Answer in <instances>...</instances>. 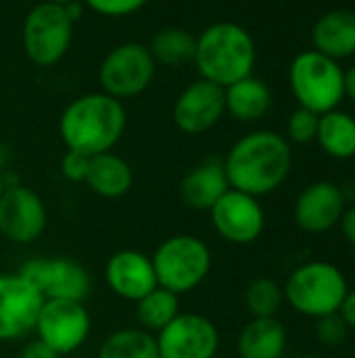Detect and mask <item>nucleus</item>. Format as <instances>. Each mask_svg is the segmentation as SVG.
Wrapping results in <instances>:
<instances>
[{
	"mask_svg": "<svg viewBox=\"0 0 355 358\" xmlns=\"http://www.w3.org/2000/svg\"><path fill=\"white\" fill-rule=\"evenodd\" d=\"M316 141L322 151L337 159H349L355 155V117L343 111H328L320 115Z\"/></svg>",
	"mask_w": 355,
	"mask_h": 358,
	"instance_id": "obj_24",
	"label": "nucleus"
},
{
	"mask_svg": "<svg viewBox=\"0 0 355 358\" xmlns=\"http://www.w3.org/2000/svg\"><path fill=\"white\" fill-rule=\"evenodd\" d=\"M226 94V111L239 122H257L262 120L272 105V92L259 78L247 76L228 88Z\"/></svg>",
	"mask_w": 355,
	"mask_h": 358,
	"instance_id": "obj_22",
	"label": "nucleus"
},
{
	"mask_svg": "<svg viewBox=\"0 0 355 358\" xmlns=\"http://www.w3.org/2000/svg\"><path fill=\"white\" fill-rule=\"evenodd\" d=\"M128 115L119 99L100 92H88L73 99L61 113L59 134L69 151L94 157L121 141Z\"/></svg>",
	"mask_w": 355,
	"mask_h": 358,
	"instance_id": "obj_2",
	"label": "nucleus"
},
{
	"mask_svg": "<svg viewBox=\"0 0 355 358\" xmlns=\"http://www.w3.org/2000/svg\"><path fill=\"white\" fill-rule=\"evenodd\" d=\"M73 19L67 6L40 2L25 15L21 42L27 59L40 67L56 65L69 50L73 38Z\"/></svg>",
	"mask_w": 355,
	"mask_h": 358,
	"instance_id": "obj_7",
	"label": "nucleus"
},
{
	"mask_svg": "<svg viewBox=\"0 0 355 358\" xmlns=\"http://www.w3.org/2000/svg\"><path fill=\"white\" fill-rule=\"evenodd\" d=\"M96 358H159L157 340L140 327L115 329L100 342Z\"/></svg>",
	"mask_w": 355,
	"mask_h": 358,
	"instance_id": "obj_25",
	"label": "nucleus"
},
{
	"mask_svg": "<svg viewBox=\"0 0 355 358\" xmlns=\"http://www.w3.org/2000/svg\"><path fill=\"white\" fill-rule=\"evenodd\" d=\"M19 358H61L56 352H52L44 342H40L38 338L25 342V346L21 348Z\"/></svg>",
	"mask_w": 355,
	"mask_h": 358,
	"instance_id": "obj_32",
	"label": "nucleus"
},
{
	"mask_svg": "<svg viewBox=\"0 0 355 358\" xmlns=\"http://www.w3.org/2000/svg\"><path fill=\"white\" fill-rule=\"evenodd\" d=\"M195 65L203 80L222 88L251 76L255 65V42L251 34L232 21H218L197 38Z\"/></svg>",
	"mask_w": 355,
	"mask_h": 358,
	"instance_id": "obj_3",
	"label": "nucleus"
},
{
	"mask_svg": "<svg viewBox=\"0 0 355 358\" xmlns=\"http://www.w3.org/2000/svg\"><path fill=\"white\" fill-rule=\"evenodd\" d=\"M213 231L232 245L255 243L266 229V212L257 197L228 189L209 210Z\"/></svg>",
	"mask_w": 355,
	"mask_h": 358,
	"instance_id": "obj_13",
	"label": "nucleus"
},
{
	"mask_svg": "<svg viewBox=\"0 0 355 358\" xmlns=\"http://www.w3.org/2000/svg\"><path fill=\"white\" fill-rule=\"evenodd\" d=\"M341 193H343V199L345 203H352L355 206V180H349L341 187Z\"/></svg>",
	"mask_w": 355,
	"mask_h": 358,
	"instance_id": "obj_36",
	"label": "nucleus"
},
{
	"mask_svg": "<svg viewBox=\"0 0 355 358\" xmlns=\"http://www.w3.org/2000/svg\"><path fill=\"white\" fill-rule=\"evenodd\" d=\"M46 2H52V4H61V6H67V4H71V2H75V0H46Z\"/></svg>",
	"mask_w": 355,
	"mask_h": 358,
	"instance_id": "obj_38",
	"label": "nucleus"
},
{
	"mask_svg": "<svg viewBox=\"0 0 355 358\" xmlns=\"http://www.w3.org/2000/svg\"><path fill=\"white\" fill-rule=\"evenodd\" d=\"M287 350V329L276 319H251L239 334L236 352L241 358H282Z\"/></svg>",
	"mask_w": 355,
	"mask_h": 358,
	"instance_id": "obj_21",
	"label": "nucleus"
},
{
	"mask_svg": "<svg viewBox=\"0 0 355 358\" xmlns=\"http://www.w3.org/2000/svg\"><path fill=\"white\" fill-rule=\"evenodd\" d=\"M134 304H136L138 327L153 336H157L163 327H167L180 315V296L159 285Z\"/></svg>",
	"mask_w": 355,
	"mask_h": 358,
	"instance_id": "obj_26",
	"label": "nucleus"
},
{
	"mask_svg": "<svg viewBox=\"0 0 355 358\" xmlns=\"http://www.w3.org/2000/svg\"><path fill=\"white\" fill-rule=\"evenodd\" d=\"M293 166V151L287 138L272 130H257L239 138L224 157L230 189L253 197L274 193Z\"/></svg>",
	"mask_w": 355,
	"mask_h": 358,
	"instance_id": "obj_1",
	"label": "nucleus"
},
{
	"mask_svg": "<svg viewBox=\"0 0 355 358\" xmlns=\"http://www.w3.org/2000/svg\"><path fill=\"white\" fill-rule=\"evenodd\" d=\"M151 262L159 287L176 296H186L209 277L211 250L201 237L180 233L163 239L153 252Z\"/></svg>",
	"mask_w": 355,
	"mask_h": 358,
	"instance_id": "obj_4",
	"label": "nucleus"
},
{
	"mask_svg": "<svg viewBox=\"0 0 355 358\" xmlns=\"http://www.w3.org/2000/svg\"><path fill=\"white\" fill-rule=\"evenodd\" d=\"M155 340L159 358H216L220 350L216 323L199 313H180Z\"/></svg>",
	"mask_w": 355,
	"mask_h": 358,
	"instance_id": "obj_14",
	"label": "nucleus"
},
{
	"mask_svg": "<svg viewBox=\"0 0 355 358\" xmlns=\"http://www.w3.org/2000/svg\"><path fill=\"white\" fill-rule=\"evenodd\" d=\"M316 321H318V323H316V336H318V340H320L324 346L335 348V346H339L341 342H345V338H347V334H349V327H347V323L343 321V317H341L339 313L320 317V319H316Z\"/></svg>",
	"mask_w": 355,
	"mask_h": 358,
	"instance_id": "obj_29",
	"label": "nucleus"
},
{
	"mask_svg": "<svg viewBox=\"0 0 355 358\" xmlns=\"http://www.w3.org/2000/svg\"><path fill=\"white\" fill-rule=\"evenodd\" d=\"M230 189L224 159L207 157L190 168L180 180V199L195 212H209L213 203Z\"/></svg>",
	"mask_w": 355,
	"mask_h": 358,
	"instance_id": "obj_18",
	"label": "nucleus"
},
{
	"mask_svg": "<svg viewBox=\"0 0 355 358\" xmlns=\"http://www.w3.org/2000/svg\"><path fill=\"white\" fill-rule=\"evenodd\" d=\"M42 304V294L19 271L0 273V344L29 338Z\"/></svg>",
	"mask_w": 355,
	"mask_h": 358,
	"instance_id": "obj_12",
	"label": "nucleus"
},
{
	"mask_svg": "<svg viewBox=\"0 0 355 358\" xmlns=\"http://www.w3.org/2000/svg\"><path fill=\"white\" fill-rule=\"evenodd\" d=\"M345 208L347 203L343 199L341 187H337L335 182L320 180L299 193L293 216L301 231L320 235L341 222Z\"/></svg>",
	"mask_w": 355,
	"mask_h": 358,
	"instance_id": "obj_17",
	"label": "nucleus"
},
{
	"mask_svg": "<svg viewBox=\"0 0 355 358\" xmlns=\"http://www.w3.org/2000/svg\"><path fill=\"white\" fill-rule=\"evenodd\" d=\"M84 2L103 17H126L140 10L149 0H84Z\"/></svg>",
	"mask_w": 355,
	"mask_h": 358,
	"instance_id": "obj_30",
	"label": "nucleus"
},
{
	"mask_svg": "<svg viewBox=\"0 0 355 358\" xmlns=\"http://www.w3.org/2000/svg\"><path fill=\"white\" fill-rule=\"evenodd\" d=\"M297 358H324V357H316V355H308V357H297Z\"/></svg>",
	"mask_w": 355,
	"mask_h": 358,
	"instance_id": "obj_39",
	"label": "nucleus"
},
{
	"mask_svg": "<svg viewBox=\"0 0 355 358\" xmlns=\"http://www.w3.org/2000/svg\"><path fill=\"white\" fill-rule=\"evenodd\" d=\"M318 124H320V115L310 111V109H295L287 122V136L291 143L295 145H308L312 141H316L318 134Z\"/></svg>",
	"mask_w": 355,
	"mask_h": 358,
	"instance_id": "obj_28",
	"label": "nucleus"
},
{
	"mask_svg": "<svg viewBox=\"0 0 355 358\" xmlns=\"http://www.w3.org/2000/svg\"><path fill=\"white\" fill-rule=\"evenodd\" d=\"M339 315L343 317V321L347 323L349 329H355V289H349L341 308H339Z\"/></svg>",
	"mask_w": 355,
	"mask_h": 358,
	"instance_id": "obj_34",
	"label": "nucleus"
},
{
	"mask_svg": "<svg viewBox=\"0 0 355 358\" xmlns=\"http://www.w3.org/2000/svg\"><path fill=\"white\" fill-rule=\"evenodd\" d=\"M157 71V63L149 46L140 42H123L107 52L98 67L103 92L113 99H132L142 94Z\"/></svg>",
	"mask_w": 355,
	"mask_h": 358,
	"instance_id": "obj_8",
	"label": "nucleus"
},
{
	"mask_svg": "<svg viewBox=\"0 0 355 358\" xmlns=\"http://www.w3.org/2000/svg\"><path fill=\"white\" fill-rule=\"evenodd\" d=\"M105 281L113 296L126 302H138L157 287L151 256L138 250H119L105 264Z\"/></svg>",
	"mask_w": 355,
	"mask_h": 358,
	"instance_id": "obj_16",
	"label": "nucleus"
},
{
	"mask_svg": "<svg viewBox=\"0 0 355 358\" xmlns=\"http://www.w3.org/2000/svg\"><path fill=\"white\" fill-rule=\"evenodd\" d=\"M339 227H341V231H343L345 239H347V241H349V243L355 248V206L345 208V212H343V216H341Z\"/></svg>",
	"mask_w": 355,
	"mask_h": 358,
	"instance_id": "obj_33",
	"label": "nucleus"
},
{
	"mask_svg": "<svg viewBox=\"0 0 355 358\" xmlns=\"http://www.w3.org/2000/svg\"><path fill=\"white\" fill-rule=\"evenodd\" d=\"M149 50L157 65L184 67L188 63H195L197 38L182 27H163L151 38Z\"/></svg>",
	"mask_w": 355,
	"mask_h": 358,
	"instance_id": "obj_23",
	"label": "nucleus"
},
{
	"mask_svg": "<svg viewBox=\"0 0 355 358\" xmlns=\"http://www.w3.org/2000/svg\"><path fill=\"white\" fill-rule=\"evenodd\" d=\"M44 300H73L84 302L92 292V277L80 262L54 256V258H31L19 271Z\"/></svg>",
	"mask_w": 355,
	"mask_h": 358,
	"instance_id": "obj_10",
	"label": "nucleus"
},
{
	"mask_svg": "<svg viewBox=\"0 0 355 358\" xmlns=\"http://www.w3.org/2000/svg\"><path fill=\"white\" fill-rule=\"evenodd\" d=\"M88 166H90V157H86L77 151L67 149L65 155L61 157V174L69 182H86Z\"/></svg>",
	"mask_w": 355,
	"mask_h": 358,
	"instance_id": "obj_31",
	"label": "nucleus"
},
{
	"mask_svg": "<svg viewBox=\"0 0 355 358\" xmlns=\"http://www.w3.org/2000/svg\"><path fill=\"white\" fill-rule=\"evenodd\" d=\"M86 185L103 199H119L130 193L134 185V170L121 155L107 151L90 157Z\"/></svg>",
	"mask_w": 355,
	"mask_h": 358,
	"instance_id": "obj_19",
	"label": "nucleus"
},
{
	"mask_svg": "<svg viewBox=\"0 0 355 358\" xmlns=\"http://www.w3.org/2000/svg\"><path fill=\"white\" fill-rule=\"evenodd\" d=\"M289 82L299 107L318 115L337 109L345 96V71L335 59L318 50H305L293 59Z\"/></svg>",
	"mask_w": 355,
	"mask_h": 358,
	"instance_id": "obj_6",
	"label": "nucleus"
},
{
	"mask_svg": "<svg viewBox=\"0 0 355 358\" xmlns=\"http://www.w3.org/2000/svg\"><path fill=\"white\" fill-rule=\"evenodd\" d=\"M345 94L355 103V65L345 73Z\"/></svg>",
	"mask_w": 355,
	"mask_h": 358,
	"instance_id": "obj_35",
	"label": "nucleus"
},
{
	"mask_svg": "<svg viewBox=\"0 0 355 358\" xmlns=\"http://www.w3.org/2000/svg\"><path fill=\"white\" fill-rule=\"evenodd\" d=\"M4 189H6V176H4V172L0 170V195L4 193Z\"/></svg>",
	"mask_w": 355,
	"mask_h": 358,
	"instance_id": "obj_37",
	"label": "nucleus"
},
{
	"mask_svg": "<svg viewBox=\"0 0 355 358\" xmlns=\"http://www.w3.org/2000/svg\"><path fill=\"white\" fill-rule=\"evenodd\" d=\"M48 224L44 199L29 187L6 182L0 195V235L15 245H29L42 237Z\"/></svg>",
	"mask_w": 355,
	"mask_h": 358,
	"instance_id": "obj_11",
	"label": "nucleus"
},
{
	"mask_svg": "<svg viewBox=\"0 0 355 358\" xmlns=\"http://www.w3.org/2000/svg\"><path fill=\"white\" fill-rule=\"evenodd\" d=\"M285 302L299 315L320 319L339 313L349 287L345 275L331 262L312 260L297 266L282 285Z\"/></svg>",
	"mask_w": 355,
	"mask_h": 358,
	"instance_id": "obj_5",
	"label": "nucleus"
},
{
	"mask_svg": "<svg viewBox=\"0 0 355 358\" xmlns=\"http://www.w3.org/2000/svg\"><path fill=\"white\" fill-rule=\"evenodd\" d=\"M226 113L224 88L203 78L188 84L174 103V124L180 132L197 136L209 132Z\"/></svg>",
	"mask_w": 355,
	"mask_h": 358,
	"instance_id": "obj_15",
	"label": "nucleus"
},
{
	"mask_svg": "<svg viewBox=\"0 0 355 358\" xmlns=\"http://www.w3.org/2000/svg\"><path fill=\"white\" fill-rule=\"evenodd\" d=\"M314 50L331 57L345 59L355 55V13L354 10H331L322 15L312 31Z\"/></svg>",
	"mask_w": 355,
	"mask_h": 358,
	"instance_id": "obj_20",
	"label": "nucleus"
},
{
	"mask_svg": "<svg viewBox=\"0 0 355 358\" xmlns=\"http://www.w3.org/2000/svg\"><path fill=\"white\" fill-rule=\"evenodd\" d=\"M92 334V319L84 302L44 300L33 336L59 357L77 352Z\"/></svg>",
	"mask_w": 355,
	"mask_h": 358,
	"instance_id": "obj_9",
	"label": "nucleus"
},
{
	"mask_svg": "<svg viewBox=\"0 0 355 358\" xmlns=\"http://www.w3.org/2000/svg\"><path fill=\"white\" fill-rule=\"evenodd\" d=\"M282 304H285L282 285L270 277H257L245 289V308L251 315V319L276 317Z\"/></svg>",
	"mask_w": 355,
	"mask_h": 358,
	"instance_id": "obj_27",
	"label": "nucleus"
}]
</instances>
